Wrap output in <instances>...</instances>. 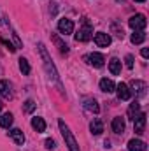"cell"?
<instances>
[{
  "label": "cell",
  "instance_id": "1",
  "mask_svg": "<svg viewBox=\"0 0 149 151\" xmlns=\"http://www.w3.org/2000/svg\"><path fill=\"white\" fill-rule=\"evenodd\" d=\"M58 127H60V132H62V135H63V139H65L67 146H69V151H79L77 141H75V137L72 135L70 128L65 125V121H63V119H60V121H58Z\"/></svg>",
  "mask_w": 149,
  "mask_h": 151
},
{
  "label": "cell",
  "instance_id": "2",
  "mask_svg": "<svg viewBox=\"0 0 149 151\" xmlns=\"http://www.w3.org/2000/svg\"><path fill=\"white\" fill-rule=\"evenodd\" d=\"M39 51H40V56H42V60H44V65H46V69H47L49 76H51L53 79H56V81H58V72H56L54 65L51 63V58H49V55H47V51H46V47H44V44H42V42H39Z\"/></svg>",
  "mask_w": 149,
  "mask_h": 151
},
{
  "label": "cell",
  "instance_id": "3",
  "mask_svg": "<svg viewBox=\"0 0 149 151\" xmlns=\"http://www.w3.org/2000/svg\"><path fill=\"white\" fill-rule=\"evenodd\" d=\"M128 25H130V28L135 30V32H144L148 21H146V16H144V14H135V16H132V18L128 19Z\"/></svg>",
  "mask_w": 149,
  "mask_h": 151
},
{
  "label": "cell",
  "instance_id": "4",
  "mask_svg": "<svg viewBox=\"0 0 149 151\" xmlns=\"http://www.w3.org/2000/svg\"><path fill=\"white\" fill-rule=\"evenodd\" d=\"M91 34H93V30H91L90 23H88V21H84V27H82V28H79V32L75 34V40H77V42H86V40H90V39H91Z\"/></svg>",
  "mask_w": 149,
  "mask_h": 151
},
{
  "label": "cell",
  "instance_id": "5",
  "mask_svg": "<svg viewBox=\"0 0 149 151\" xmlns=\"http://www.w3.org/2000/svg\"><path fill=\"white\" fill-rule=\"evenodd\" d=\"M58 30H60L63 35L74 34V21L69 19V18H62V19L58 21Z\"/></svg>",
  "mask_w": 149,
  "mask_h": 151
},
{
  "label": "cell",
  "instance_id": "6",
  "mask_svg": "<svg viewBox=\"0 0 149 151\" xmlns=\"http://www.w3.org/2000/svg\"><path fill=\"white\" fill-rule=\"evenodd\" d=\"M146 90H148V84H146L144 81H140V79L132 81V90H130V91H133L137 97H144V95H146Z\"/></svg>",
  "mask_w": 149,
  "mask_h": 151
},
{
  "label": "cell",
  "instance_id": "7",
  "mask_svg": "<svg viewBox=\"0 0 149 151\" xmlns=\"http://www.w3.org/2000/svg\"><path fill=\"white\" fill-rule=\"evenodd\" d=\"M114 91H117V99L119 100H130V97H132V91H130V88L125 83H119Z\"/></svg>",
  "mask_w": 149,
  "mask_h": 151
},
{
  "label": "cell",
  "instance_id": "8",
  "mask_svg": "<svg viewBox=\"0 0 149 151\" xmlns=\"http://www.w3.org/2000/svg\"><path fill=\"white\" fill-rule=\"evenodd\" d=\"M0 95H2V99H5V100H11V99H12V86H11L9 81H5V79H0Z\"/></svg>",
  "mask_w": 149,
  "mask_h": 151
},
{
  "label": "cell",
  "instance_id": "9",
  "mask_svg": "<svg viewBox=\"0 0 149 151\" xmlns=\"http://www.w3.org/2000/svg\"><path fill=\"white\" fill-rule=\"evenodd\" d=\"M111 35L109 34H105V32H98V34H95V44L98 46V47H107L109 44H111Z\"/></svg>",
  "mask_w": 149,
  "mask_h": 151
},
{
  "label": "cell",
  "instance_id": "10",
  "mask_svg": "<svg viewBox=\"0 0 149 151\" xmlns=\"http://www.w3.org/2000/svg\"><path fill=\"white\" fill-rule=\"evenodd\" d=\"M86 60H88L93 67H97V69L104 67V62H105L104 55H100V53H91V55H88V56H86Z\"/></svg>",
  "mask_w": 149,
  "mask_h": 151
},
{
  "label": "cell",
  "instance_id": "11",
  "mask_svg": "<svg viewBox=\"0 0 149 151\" xmlns=\"http://www.w3.org/2000/svg\"><path fill=\"white\" fill-rule=\"evenodd\" d=\"M133 128H135V134H144V128H146V114L139 113V116L133 119Z\"/></svg>",
  "mask_w": 149,
  "mask_h": 151
},
{
  "label": "cell",
  "instance_id": "12",
  "mask_svg": "<svg viewBox=\"0 0 149 151\" xmlns=\"http://www.w3.org/2000/svg\"><path fill=\"white\" fill-rule=\"evenodd\" d=\"M9 135H11V139L16 142V144H25V134L19 130V128H12V130H9Z\"/></svg>",
  "mask_w": 149,
  "mask_h": 151
},
{
  "label": "cell",
  "instance_id": "13",
  "mask_svg": "<svg viewBox=\"0 0 149 151\" xmlns=\"http://www.w3.org/2000/svg\"><path fill=\"white\" fill-rule=\"evenodd\" d=\"M146 142L140 141V139H132L128 142V151H146Z\"/></svg>",
  "mask_w": 149,
  "mask_h": 151
},
{
  "label": "cell",
  "instance_id": "14",
  "mask_svg": "<svg viewBox=\"0 0 149 151\" xmlns=\"http://www.w3.org/2000/svg\"><path fill=\"white\" fill-rule=\"evenodd\" d=\"M82 106H84V109L90 111V113L97 114L100 111V106H98V102H97L95 99H84V104H82Z\"/></svg>",
  "mask_w": 149,
  "mask_h": 151
},
{
  "label": "cell",
  "instance_id": "15",
  "mask_svg": "<svg viewBox=\"0 0 149 151\" xmlns=\"http://www.w3.org/2000/svg\"><path fill=\"white\" fill-rule=\"evenodd\" d=\"M100 90H102V91H105V93H112V91L116 90V84H114V81H112V79L104 77V79H100Z\"/></svg>",
  "mask_w": 149,
  "mask_h": 151
},
{
  "label": "cell",
  "instance_id": "16",
  "mask_svg": "<svg viewBox=\"0 0 149 151\" xmlns=\"http://www.w3.org/2000/svg\"><path fill=\"white\" fill-rule=\"evenodd\" d=\"M112 130L116 132V134H123L125 132V119L123 118H114L112 119Z\"/></svg>",
  "mask_w": 149,
  "mask_h": 151
},
{
  "label": "cell",
  "instance_id": "17",
  "mask_svg": "<svg viewBox=\"0 0 149 151\" xmlns=\"http://www.w3.org/2000/svg\"><path fill=\"white\" fill-rule=\"evenodd\" d=\"M90 130H91L93 135H100V134L104 132V125H102V121H100V119H93V121L90 123Z\"/></svg>",
  "mask_w": 149,
  "mask_h": 151
},
{
  "label": "cell",
  "instance_id": "18",
  "mask_svg": "<svg viewBox=\"0 0 149 151\" xmlns=\"http://www.w3.org/2000/svg\"><path fill=\"white\" fill-rule=\"evenodd\" d=\"M139 113H140V104L135 100V102H132V104H130V107H128V118L133 121V119L139 116Z\"/></svg>",
  "mask_w": 149,
  "mask_h": 151
},
{
  "label": "cell",
  "instance_id": "19",
  "mask_svg": "<svg viewBox=\"0 0 149 151\" xmlns=\"http://www.w3.org/2000/svg\"><path fill=\"white\" fill-rule=\"evenodd\" d=\"M12 121H14V116L11 113H4L0 116V127H4V128H9L12 125Z\"/></svg>",
  "mask_w": 149,
  "mask_h": 151
},
{
  "label": "cell",
  "instance_id": "20",
  "mask_svg": "<svg viewBox=\"0 0 149 151\" xmlns=\"http://www.w3.org/2000/svg\"><path fill=\"white\" fill-rule=\"evenodd\" d=\"M109 70H111V74L117 76L121 72V60H117V58H111V62H109Z\"/></svg>",
  "mask_w": 149,
  "mask_h": 151
},
{
  "label": "cell",
  "instance_id": "21",
  "mask_svg": "<svg viewBox=\"0 0 149 151\" xmlns=\"http://www.w3.org/2000/svg\"><path fill=\"white\" fill-rule=\"evenodd\" d=\"M32 127H34V128H35V132H39V134H40V132H44V130H46V121H44V118H34V119H32Z\"/></svg>",
  "mask_w": 149,
  "mask_h": 151
},
{
  "label": "cell",
  "instance_id": "22",
  "mask_svg": "<svg viewBox=\"0 0 149 151\" xmlns=\"http://www.w3.org/2000/svg\"><path fill=\"white\" fill-rule=\"evenodd\" d=\"M53 42H54V44L58 46V49H60L62 53H65V55L69 53V46H67L65 42H62V39L58 37V35H53Z\"/></svg>",
  "mask_w": 149,
  "mask_h": 151
},
{
  "label": "cell",
  "instance_id": "23",
  "mask_svg": "<svg viewBox=\"0 0 149 151\" xmlns=\"http://www.w3.org/2000/svg\"><path fill=\"white\" fill-rule=\"evenodd\" d=\"M19 70H21L25 76L30 74V70H32V69H30V63H28V60H27V58H19Z\"/></svg>",
  "mask_w": 149,
  "mask_h": 151
},
{
  "label": "cell",
  "instance_id": "24",
  "mask_svg": "<svg viewBox=\"0 0 149 151\" xmlns=\"http://www.w3.org/2000/svg\"><path fill=\"white\" fill-rule=\"evenodd\" d=\"M146 40V34L144 32H133L132 34V42L133 44H142Z\"/></svg>",
  "mask_w": 149,
  "mask_h": 151
},
{
  "label": "cell",
  "instance_id": "25",
  "mask_svg": "<svg viewBox=\"0 0 149 151\" xmlns=\"http://www.w3.org/2000/svg\"><path fill=\"white\" fill-rule=\"evenodd\" d=\"M35 107H37V104H35L34 100H27L25 106H23V111H25V113H34Z\"/></svg>",
  "mask_w": 149,
  "mask_h": 151
},
{
  "label": "cell",
  "instance_id": "26",
  "mask_svg": "<svg viewBox=\"0 0 149 151\" xmlns=\"http://www.w3.org/2000/svg\"><path fill=\"white\" fill-rule=\"evenodd\" d=\"M125 65H126L128 69L133 67V56H132V55H126V58H125Z\"/></svg>",
  "mask_w": 149,
  "mask_h": 151
},
{
  "label": "cell",
  "instance_id": "27",
  "mask_svg": "<svg viewBox=\"0 0 149 151\" xmlns=\"http://www.w3.org/2000/svg\"><path fill=\"white\" fill-rule=\"evenodd\" d=\"M12 39H14V42H16V49L23 46V44H21V40H19V37H18V34H16L14 30H12Z\"/></svg>",
  "mask_w": 149,
  "mask_h": 151
},
{
  "label": "cell",
  "instance_id": "28",
  "mask_svg": "<svg viewBox=\"0 0 149 151\" xmlns=\"http://www.w3.org/2000/svg\"><path fill=\"white\" fill-rule=\"evenodd\" d=\"M2 42H4V46H5L11 53H14V51H16V47H12V46H11V42H7V40H2Z\"/></svg>",
  "mask_w": 149,
  "mask_h": 151
},
{
  "label": "cell",
  "instance_id": "29",
  "mask_svg": "<svg viewBox=\"0 0 149 151\" xmlns=\"http://www.w3.org/2000/svg\"><path fill=\"white\" fill-rule=\"evenodd\" d=\"M46 148H47V150H53V148H54V141H53V139H47V141H46Z\"/></svg>",
  "mask_w": 149,
  "mask_h": 151
},
{
  "label": "cell",
  "instance_id": "30",
  "mask_svg": "<svg viewBox=\"0 0 149 151\" xmlns=\"http://www.w3.org/2000/svg\"><path fill=\"white\" fill-rule=\"evenodd\" d=\"M140 55H142L144 58H148V56H149V49H148V47H144V49L140 51Z\"/></svg>",
  "mask_w": 149,
  "mask_h": 151
},
{
  "label": "cell",
  "instance_id": "31",
  "mask_svg": "<svg viewBox=\"0 0 149 151\" xmlns=\"http://www.w3.org/2000/svg\"><path fill=\"white\" fill-rule=\"evenodd\" d=\"M135 2H146V0H135Z\"/></svg>",
  "mask_w": 149,
  "mask_h": 151
},
{
  "label": "cell",
  "instance_id": "32",
  "mask_svg": "<svg viewBox=\"0 0 149 151\" xmlns=\"http://www.w3.org/2000/svg\"><path fill=\"white\" fill-rule=\"evenodd\" d=\"M0 109H2V102H0Z\"/></svg>",
  "mask_w": 149,
  "mask_h": 151
},
{
  "label": "cell",
  "instance_id": "33",
  "mask_svg": "<svg viewBox=\"0 0 149 151\" xmlns=\"http://www.w3.org/2000/svg\"><path fill=\"white\" fill-rule=\"evenodd\" d=\"M121 2H123V0H121Z\"/></svg>",
  "mask_w": 149,
  "mask_h": 151
}]
</instances>
